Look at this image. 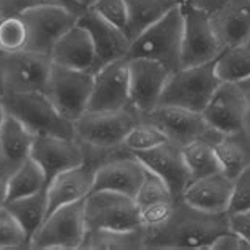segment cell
I'll return each mask as SVG.
<instances>
[{"mask_svg": "<svg viewBox=\"0 0 250 250\" xmlns=\"http://www.w3.org/2000/svg\"><path fill=\"white\" fill-rule=\"evenodd\" d=\"M35 135L11 114H5L0 127V171L10 176L30 159Z\"/></svg>", "mask_w": 250, "mask_h": 250, "instance_id": "cell-23", "label": "cell"}, {"mask_svg": "<svg viewBox=\"0 0 250 250\" xmlns=\"http://www.w3.org/2000/svg\"><path fill=\"white\" fill-rule=\"evenodd\" d=\"M78 24H81L89 32L92 42H94L95 71L114 61L127 59L131 42L122 29L108 22L106 19L97 15L90 8H87L78 18Z\"/></svg>", "mask_w": 250, "mask_h": 250, "instance_id": "cell-19", "label": "cell"}, {"mask_svg": "<svg viewBox=\"0 0 250 250\" xmlns=\"http://www.w3.org/2000/svg\"><path fill=\"white\" fill-rule=\"evenodd\" d=\"M127 37L131 40L179 5L177 0H125Z\"/></svg>", "mask_w": 250, "mask_h": 250, "instance_id": "cell-26", "label": "cell"}, {"mask_svg": "<svg viewBox=\"0 0 250 250\" xmlns=\"http://www.w3.org/2000/svg\"><path fill=\"white\" fill-rule=\"evenodd\" d=\"M146 174L147 168L131 152L117 155L97 168L92 192L108 190L135 198Z\"/></svg>", "mask_w": 250, "mask_h": 250, "instance_id": "cell-18", "label": "cell"}, {"mask_svg": "<svg viewBox=\"0 0 250 250\" xmlns=\"http://www.w3.org/2000/svg\"><path fill=\"white\" fill-rule=\"evenodd\" d=\"M130 108L128 61L119 59L94 73L87 111H121Z\"/></svg>", "mask_w": 250, "mask_h": 250, "instance_id": "cell-14", "label": "cell"}, {"mask_svg": "<svg viewBox=\"0 0 250 250\" xmlns=\"http://www.w3.org/2000/svg\"><path fill=\"white\" fill-rule=\"evenodd\" d=\"M0 67L3 73L5 92L27 94L44 92L52 68L49 56L22 49L0 56Z\"/></svg>", "mask_w": 250, "mask_h": 250, "instance_id": "cell-10", "label": "cell"}, {"mask_svg": "<svg viewBox=\"0 0 250 250\" xmlns=\"http://www.w3.org/2000/svg\"><path fill=\"white\" fill-rule=\"evenodd\" d=\"M181 8L184 19L181 68L215 61L223 52V46L214 32L210 15L187 3H181Z\"/></svg>", "mask_w": 250, "mask_h": 250, "instance_id": "cell-9", "label": "cell"}, {"mask_svg": "<svg viewBox=\"0 0 250 250\" xmlns=\"http://www.w3.org/2000/svg\"><path fill=\"white\" fill-rule=\"evenodd\" d=\"M5 94V83H3V73H2V67H0V98Z\"/></svg>", "mask_w": 250, "mask_h": 250, "instance_id": "cell-46", "label": "cell"}, {"mask_svg": "<svg viewBox=\"0 0 250 250\" xmlns=\"http://www.w3.org/2000/svg\"><path fill=\"white\" fill-rule=\"evenodd\" d=\"M2 54H3V52H2V51H0V56H2Z\"/></svg>", "mask_w": 250, "mask_h": 250, "instance_id": "cell-50", "label": "cell"}, {"mask_svg": "<svg viewBox=\"0 0 250 250\" xmlns=\"http://www.w3.org/2000/svg\"><path fill=\"white\" fill-rule=\"evenodd\" d=\"M89 8L127 34V5H125V0H94Z\"/></svg>", "mask_w": 250, "mask_h": 250, "instance_id": "cell-36", "label": "cell"}, {"mask_svg": "<svg viewBox=\"0 0 250 250\" xmlns=\"http://www.w3.org/2000/svg\"><path fill=\"white\" fill-rule=\"evenodd\" d=\"M228 229V212H206L179 198L162 227L144 231V249L210 250L217 236Z\"/></svg>", "mask_w": 250, "mask_h": 250, "instance_id": "cell-1", "label": "cell"}, {"mask_svg": "<svg viewBox=\"0 0 250 250\" xmlns=\"http://www.w3.org/2000/svg\"><path fill=\"white\" fill-rule=\"evenodd\" d=\"M210 22L223 49L250 37V0H227L210 15Z\"/></svg>", "mask_w": 250, "mask_h": 250, "instance_id": "cell-24", "label": "cell"}, {"mask_svg": "<svg viewBox=\"0 0 250 250\" xmlns=\"http://www.w3.org/2000/svg\"><path fill=\"white\" fill-rule=\"evenodd\" d=\"M81 2L84 3V6H87V8H89V6L92 5V2H94V0H81Z\"/></svg>", "mask_w": 250, "mask_h": 250, "instance_id": "cell-48", "label": "cell"}, {"mask_svg": "<svg viewBox=\"0 0 250 250\" xmlns=\"http://www.w3.org/2000/svg\"><path fill=\"white\" fill-rule=\"evenodd\" d=\"M27 25V48L32 52L49 56L65 32L78 22V16L54 5H38L21 16Z\"/></svg>", "mask_w": 250, "mask_h": 250, "instance_id": "cell-11", "label": "cell"}, {"mask_svg": "<svg viewBox=\"0 0 250 250\" xmlns=\"http://www.w3.org/2000/svg\"><path fill=\"white\" fill-rule=\"evenodd\" d=\"M233 181V195L231 201H229L228 212L250 209V165Z\"/></svg>", "mask_w": 250, "mask_h": 250, "instance_id": "cell-38", "label": "cell"}, {"mask_svg": "<svg viewBox=\"0 0 250 250\" xmlns=\"http://www.w3.org/2000/svg\"><path fill=\"white\" fill-rule=\"evenodd\" d=\"M5 108H3V102H2V98H0V127H2V122L5 119Z\"/></svg>", "mask_w": 250, "mask_h": 250, "instance_id": "cell-47", "label": "cell"}, {"mask_svg": "<svg viewBox=\"0 0 250 250\" xmlns=\"http://www.w3.org/2000/svg\"><path fill=\"white\" fill-rule=\"evenodd\" d=\"M141 121L131 108L121 111H85L73 122L75 138L84 146L114 149L122 146L127 133Z\"/></svg>", "mask_w": 250, "mask_h": 250, "instance_id": "cell-5", "label": "cell"}, {"mask_svg": "<svg viewBox=\"0 0 250 250\" xmlns=\"http://www.w3.org/2000/svg\"><path fill=\"white\" fill-rule=\"evenodd\" d=\"M27 25L22 18H2L0 21V51L3 54L27 48Z\"/></svg>", "mask_w": 250, "mask_h": 250, "instance_id": "cell-33", "label": "cell"}, {"mask_svg": "<svg viewBox=\"0 0 250 250\" xmlns=\"http://www.w3.org/2000/svg\"><path fill=\"white\" fill-rule=\"evenodd\" d=\"M6 188H8V176L0 171V209L6 205Z\"/></svg>", "mask_w": 250, "mask_h": 250, "instance_id": "cell-44", "label": "cell"}, {"mask_svg": "<svg viewBox=\"0 0 250 250\" xmlns=\"http://www.w3.org/2000/svg\"><path fill=\"white\" fill-rule=\"evenodd\" d=\"M44 3L48 5H54L59 6V8H63L70 13H73L78 18H80L83 13L87 10V6H84V3L81 0H44Z\"/></svg>", "mask_w": 250, "mask_h": 250, "instance_id": "cell-42", "label": "cell"}, {"mask_svg": "<svg viewBox=\"0 0 250 250\" xmlns=\"http://www.w3.org/2000/svg\"><path fill=\"white\" fill-rule=\"evenodd\" d=\"M92 87L94 73L52 63L44 94L61 116L75 122L87 111Z\"/></svg>", "mask_w": 250, "mask_h": 250, "instance_id": "cell-7", "label": "cell"}, {"mask_svg": "<svg viewBox=\"0 0 250 250\" xmlns=\"http://www.w3.org/2000/svg\"><path fill=\"white\" fill-rule=\"evenodd\" d=\"M215 73L222 81L238 83L250 76V37L223 49L215 61Z\"/></svg>", "mask_w": 250, "mask_h": 250, "instance_id": "cell-31", "label": "cell"}, {"mask_svg": "<svg viewBox=\"0 0 250 250\" xmlns=\"http://www.w3.org/2000/svg\"><path fill=\"white\" fill-rule=\"evenodd\" d=\"M141 121L160 128L168 141L179 147L205 136L210 130L203 113L177 106H157L147 114L141 116Z\"/></svg>", "mask_w": 250, "mask_h": 250, "instance_id": "cell-16", "label": "cell"}, {"mask_svg": "<svg viewBox=\"0 0 250 250\" xmlns=\"http://www.w3.org/2000/svg\"><path fill=\"white\" fill-rule=\"evenodd\" d=\"M182 8L181 3L167 13L160 21H157L135 40H131L127 59L144 57L160 62L173 73L181 68L182 49Z\"/></svg>", "mask_w": 250, "mask_h": 250, "instance_id": "cell-2", "label": "cell"}, {"mask_svg": "<svg viewBox=\"0 0 250 250\" xmlns=\"http://www.w3.org/2000/svg\"><path fill=\"white\" fill-rule=\"evenodd\" d=\"M215 135L217 130L210 128L205 136H201L182 147L184 160H186V165L190 171L192 179H198V177H205L222 171L220 162L217 159V154L214 150Z\"/></svg>", "mask_w": 250, "mask_h": 250, "instance_id": "cell-27", "label": "cell"}, {"mask_svg": "<svg viewBox=\"0 0 250 250\" xmlns=\"http://www.w3.org/2000/svg\"><path fill=\"white\" fill-rule=\"evenodd\" d=\"M215 61L173 71L162 92L159 106H177L203 113L222 83L215 73Z\"/></svg>", "mask_w": 250, "mask_h": 250, "instance_id": "cell-3", "label": "cell"}, {"mask_svg": "<svg viewBox=\"0 0 250 250\" xmlns=\"http://www.w3.org/2000/svg\"><path fill=\"white\" fill-rule=\"evenodd\" d=\"M0 21H2V16H0Z\"/></svg>", "mask_w": 250, "mask_h": 250, "instance_id": "cell-51", "label": "cell"}, {"mask_svg": "<svg viewBox=\"0 0 250 250\" xmlns=\"http://www.w3.org/2000/svg\"><path fill=\"white\" fill-rule=\"evenodd\" d=\"M228 227L250 244V209L228 212Z\"/></svg>", "mask_w": 250, "mask_h": 250, "instance_id": "cell-41", "label": "cell"}, {"mask_svg": "<svg viewBox=\"0 0 250 250\" xmlns=\"http://www.w3.org/2000/svg\"><path fill=\"white\" fill-rule=\"evenodd\" d=\"M30 159L40 165L46 184H49L57 174L84 163V150L76 138L38 135L34 140Z\"/></svg>", "mask_w": 250, "mask_h": 250, "instance_id": "cell-15", "label": "cell"}, {"mask_svg": "<svg viewBox=\"0 0 250 250\" xmlns=\"http://www.w3.org/2000/svg\"><path fill=\"white\" fill-rule=\"evenodd\" d=\"M214 150L220 162L222 173L229 179H236L250 165V124L233 133L217 131Z\"/></svg>", "mask_w": 250, "mask_h": 250, "instance_id": "cell-25", "label": "cell"}, {"mask_svg": "<svg viewBox=\"0 0 250 250\" xmlns=\"http://www.w3.org/2000/svg\"><path fill=\"white\" fill-rule=\"evenodd\" d=\"M5 208L21 223L30 244L32 238H34L35 233L40 229L43 222L46 220V217H48V196H46V188L38 193L24 196V198L8 201Z\"/></svg>", "mask_w": 250, "mask_h": 250, "instance_id": "cell-28", "label": "cell"}, {"mask_svg": "<svg viewBox=\"0 0 250 250\" xmlns=\"http://www.w3.org/2000/svg\"><path fill=\"white\" fill-rule=\"evenodd\" d=\"M234 181L222 171L192 179L181 198L187 205L206 212H228Z\"/></svg>", "mask_w": 250, "mask_h": 250, "instance_id": "cell-21", "label": "cell"}, {"mask_svg": "<svg viewBox=\"0 0 250 250\" xmlns=\"http://www.w3.org/2000/svg\"><path fill=\"white\" fill-rule=\"evenodd\" d=\"M43 3L44 0H0V16L21 18L25 11Z\"/></svg>", "mask_w": 250, "mask_h": 250, "instance_id": "cell-39", "label": "cell"}, {"mask_svg": "<svg viewBox=\"0 0 250 250\" xmlns=\"http://www.w3.org/2000/svg\"><path fill=\"white\" fill-rule=\"evenodd\" d=\"M238 85L241 87V90L244 92V95L247 98V103H249V106H250V76H247V78H244V80L238 81Z\"/></svg>", "mask_w": 250, "mask_h": 250, "instance_id": "cell-45", "label": "cell"}, {"mask_svg": "<svg viewBox=\"0 0 250 250\" xmlns=\"http://www.w3.org/2000/svg\"><path fill=\"white\" fill-rule=\"evenodd\" d=\"M49 57L52 63L61 65V67L95 73L94 42L89 32L78 22L59 38Z\"/></svg>", "mask_w": 250, "mask_h": 250, "instance_id": "cell-22", "label": "cell"}, {"mask_svg": "<svg viewBox=\"0 0 250 250\" xmlns=\"http://www.w3.org/2000/svg\"><path fill=\"white\" fill-rule=\"evenodd\" d=\"M225 2L227 0H184V3L193 6V8H196V10L205 11V13H208V15L215 13Z\"/></svg>", "mask_w": 250, "mask_h": 250, "instance_id": "cell-43", "label": "cell"}, {"mask_svg": "<svg viewBox=\"0 0 250 250\" xmlns=\"http://www.w3.org/2000/svg\"><path fill=\"white\" fill-rule=\"evenodd\" d=\"M2 102L5 113L22 122L35 136L54 135L75 138L73 122L61 116L44 92H27V94L5 92Z\"/></svg>", "mask_w": 250, "mask_h": 250, "instance_id": "cell-4", "label": "cell"}, {"mask_svg": "<svg viewBox=\"0 0 250 250\" xmlns=\"http://www.w3.org/2000/svg\"><path fill=\"white\" fill-rule=\"evenodd\" d=\"M128 61L130 75V108L144 116L159 106L162 92L171 71L160 62L136 57Z\"/></svg>", "mask_w": 250, "mask_h": 250, "instance_id": "cell-13", "label": "cell"}, {"mask_svg": "<svg viewBox=\"0 0 250 250\" xmlns=\"http://www.w3.org/2000/svg\"><path fill=\"white\" fill-rule=\"evenodd\" d=\"M210 250H250V244L238 233L228 229L217 236V239L210 246Z\"/></svg>", "mask_w": 250, "mask_h": 250, "instance_id": "cell-40", "label": "cell"}, {"mask_svg": "<svg viewBox=\"0 0 250 250\" xmlns=\"http://www.w3.org/2000/svg\"><path fill=\"white\" fill-rule=\"evenodd\" d=\"M203 116L210 128L233 133L250 124V106L238 83L222 81L210 97Z\"/></svg>", "mask_w": 250, "mask_h": 250, "instance_id": "cell-12", "label": "cell"}, {"mask_svg": "<svg viewBox=\"0 0 250 250\" xmlns=\"http://www.w3.org/2000/svg\"><path fill=\"white\" fill-rule=\"evenodd\" d=\"M177 2H179V3H184V0H177Z\"/></svg>", "mask_w": 250, "mask_h": 250, "instance_id": "cell-49", "label": "cell"}, {"mask_svg": "<svg viewBox=\"0 0 250 250\" xmlns=\"http://www.w3.org/2000/svg\"><path fill=\"white\" fill-rule=\"evenodd\" d=\"M3 249H29L24 228L6 208L0 209V250Z\"/></svg>", "mask_w": 250, "mask_h": 250, "instance_id": "cell-34", "label": "cell"}, {"mask_svg": "<svg viewBox=\"0 0 250 250\" xmlns=\"http://www.w3.org/2000/svg\"><path fill=\"white\" fill-rule=\"evenodd\" d=\"M81 249L84 250H141L144 249V228L133 231L89 229Z\"/></svg>", "mask_w": 250, "mask_h": 250, "instance_id": "cell-29", "label": "cell"}, {"mask_svg": "<svg viewBox=\"0 0 250 250\" xmlns=\"http://www.w3.org/2000/svg\"><path fill=\"white\" fill-rule=\"evenodd\" d=\"M85 231L87 228H85L83 200L59 208L46 217L40 229L32 238L29 249H81Z\"/></svg>", "mask_w": 250, "mask_h": 250, "instance_id": "cell-8", "label": "cell"}, {"mask_svg": "<svg viewBox=\"0 0 250 250\" xmlns=\"http://www.w3.org/2000/svg\"><path fill=\"white\" fill-rule=\"evenodd\" d=\"M97 168L98 167L95 163L84 160V163H81L80 167L57 174L46 186L48 215L62 206L83 201L92 192Z\"/></svg>", "mask_w": 250, "mask_h": 250, "instance_id": "cell-20", "label": "cell"}, {"mask_svg": "<svg viewBox=\"0 0 250 250\" xmlns=\"http://www.w3.org/2000/svg\"><path fill=\"white\" fill-rule=\"evenodd\" d=\"M84 219L89 229H143L140 209L135 198L127 195L97 190L84 198Z\"/></svg>", "mask_w": 250, "mask_h": 250, "instance_id": "cell-6", "label": "cell"}, {"mask_svg": "<svg viewBox=\"0 0 250 250\" xmlns=\"http://www.w3.org/2000/svg\"><path fill=\"white\" fill-rule=\"evenodd\" d=\"M133 155L150 173L165 181L174 200L181 198L188 182L192 181V176H190V171L182 155V147L167 141L154 149L136 152Z\"/></svg>", "mask_w": 250, "mask_h": 250, "instance_id": "cell-17", "label": "cell"}, {"mask_svg": "<svg viewBox=\"0 0 250 250\" xmlns=\"http://www.w3.org/2000/svg\"><path fill=\"white\" fill-rule=\"evenodd\" d=\"M174 203L176 200L162 201V203H155V205L138 208L140 209V219H141V225L144 228V231H150V229L162 227L163 223L169 219L171 212H173Z\"/></svg>", "mask_w": 250, "mask_h": 250, "instance_id": "cell-37", "label": "cell"}, {"mask_svg": "<svg viewBox=\"0 0 250 250\" xmlns=\"http://www.w3.org/2000/svg\"><path fill=\"white\" fill-rule=\"evenodd\" d=\"M167 141L168 138L163 135V131L160 128H157L155 125L149 122L140 121L128 131L122 144L131 154H136V152H143V150L154 149Z\"/></svg>", "mask_w": 250, "mask_h": 250, "instance_id": "cell-32", "label": "cell"}, {"mask_svg": "<svg viewBox=\"0 0 250 250\" xmlns=\"http://www.w3.org/2000/svg\"><path fill=\"white\" fill-rule=\"evenodd\" d=\"M173 200H174V196L171 195L165 181L160 179L159 176L150 173L147 169V174L144 177L141 187L135 196L138 208L155 205V203H162V201H173Z\"/></svg>", "mask_w": 250, "mask_h": 250, "instance_id": "cell-35", "label": "cell"}, {"mask_svg": "<svg viewBox=\"0 0 250 250\" xmlns=\"http://www.w3.org/2000/svg\"><path fill=\"white\" fill-rule=\"evenodd\" d=\"M46 177L43 169L34 159H27L15 173L8 176L6 203L34 195L46 188Z\"/></svg>", "mask_w": 250, "mask_h": 250, "instance_id": "cell-30", "label": "cell"}]
</instances>
